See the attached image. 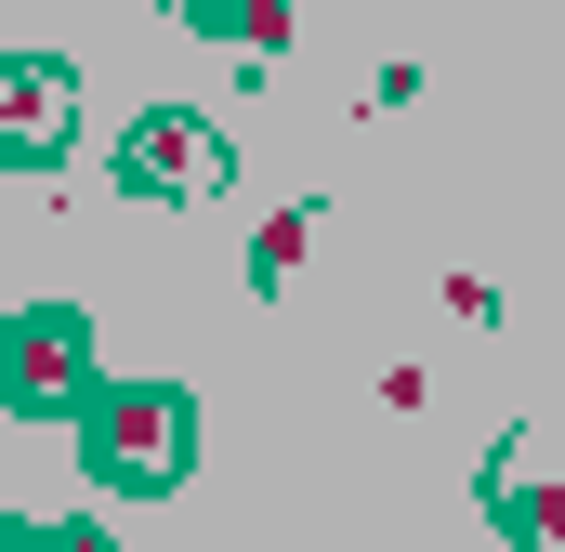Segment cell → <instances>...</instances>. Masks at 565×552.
I'll return each mask as SVG.
<instances>
[{"label": "cell", "mask_w": 565, "mask_h": 552, "mask_svg": "<svg viewBox=\"0 0 565 552\" xmlns=\"http://www.w3.org/2000/svg\"><path fill=\"white\" fill-rule=\"evenodd\" d=\"M79 447H93L106 487L158 500V487H184V460H198V408H184L171 382H106V395L79 408Z\"/></svg>", "instance_id": "obj_1"}, {"label": "cell", "mask_w": 565, "mask_h": 552, "mask_svg": "<svg viewBox=\"0 0 565 552\" xmlns=\"http://www.w3.org/2000/svg\"><path fill=\"white\" fill-rule=\"evenodd\" d=\"M119 171H132L145 198H198V184H224V132H211V119H145V132L119 145Z\"/></svg>", "instance_id": "obj_3"}, {"label": "cell", "mask_w": 565, "mask_h": 552, "mask_svg": "<svg viewBox=\"0 0 565 552\" xmlns=\"http://www.w3.org/2000/svg\"><path fill=\"white\" fill-rule=\"evenodd\" d=\"M53 145H66V66H53V53H13V66H0V158L40 171Z\"/></svg>", "instance_id": "obj_4"}, {"label": "cell", "mask_w": 565, "mask_h": 552, "mask_svg": "<svg viewBox=\"0 0 565 552\" xmlns=\"http://www.w3.org/2000/svg\"><path fill=\"white\" fill-rule=\"evenodd\" d=\"M302 237H316V211H289L277 237H264V251H250V264H264V289H277V276H289V264H302Z\"/></svg>", "instance_id": "obj_5"}, {"label": "cell", "mask_w": 565, "mask_h": 552, "mask_svg": "<svg viewBox=\"0 0 565 552\" xmlns=\"http://www.w3.org/2000/svg\"><path fill=\"white\" fill-rule=\"evenodd\" d=\"M79 382H93V329L66 302H40V316L0 329V395L13 408H79Z\"/></svg>", "instance_id": "obj_2"}]
</instances>
